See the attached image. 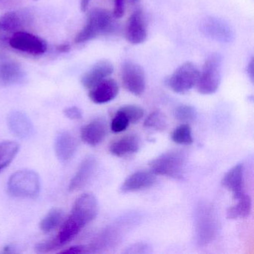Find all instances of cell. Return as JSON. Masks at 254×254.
I'll return each instance as SVG.
<instances>
[{
	"instance_id": "1f68e13d",
	"label": "cell",
	"mask_w": 254,
	"mask_h": 254,
	"mask_svg": "<svg viewBox=\"0 0 254 254\" xmlns=\"http://www.w3.org/2000/svg\"><path fill=\"white\" fill-rule=\"evenodd\" d=\"M89 252H90V250L87 245H75V246L70 247L67 249L61 251L62 254H85V253Z\"/></svg>"
},
{
	"instance_id": "f1b7e54d",
	"label": "cell",
	"mask_w": 254,
	"mask_h": 254,
	"mask_svg": "<svg viewBox=\"0 0 254 254\" xmlns=\"http://www.w3.org/2000/svg\"><path fill=\"white\" fill-rule=\"evenodd\" d=\"M128 120L130 124L138 123L144 117V110L136 105H126L119 109Z\"/></svg>"
},
{
	"instance_id": "d6a6232c",
	"label": "cell",
	"mask_w": 254,
	"mask_h": 254,
	"mask_svg": "<svg viewBox=\"0 0 254 254\" xmlns=\"http://www.w3.org/2000/svg\"><path fill=\"white\" fill-rule=\"evenodd\" d=\"M125 0H114V16L121 18L125 14Z\"/></svg>"
},
{
	"instance_id": "83f0119b",
	"label": "cell",
	"mask_w": 254,
	"mask_h": 254,
	"mask_svg": "<svg viewBox=\"0 0 254 254\" xmlns=\"http://www.w3.org/2000/svg\"><path fill=\"white\" fill-rule=\"evenodd\" d=\"M197 115V111L191 105H181L177 107L174 111V117L177 120L187 124L194 121Z\"/></svg>"
},
{
	"instance_id": "30bf717a",
	"label": "cell",
	"mask_w": 254,
	"mask_h": 254,
	"mask_svg": "<svg viewBox=\"0 0 254 254\" xmlns=\"http://www.w3.org/2000/svg\"><path fill=\"white\" fill-rule=\"evenodd\" d=\"M28 21V16L19 11L6 13L0 17V44H8L14 34L23 31Z\"/></svg>"
},
{
	"instance_id": "5bb4252c",
	"label": "cell",
	"mask_w": 254,
	"mask_h": 254,
	"mask_svg": "<svg viewBox=\"0 0 254 254\" xmlns=\"http://www.w3.org/2000/svg\"><path fill=\"white\" fill-rule=\"evenodd\" d=\"M223 187L231 191L235 200L242 197L245 194V168L242 163L236 165L224 175L221 181Z\"/></svg>"
},
{
	"instance_id": "ac0fdd59",
	"label": "cell",
	"mask_w": 254,
	"mask_h": 254,
	"mask_svg": "<svg viewBox=\"0 0 254 254\" xmlns=\"http://www.w3.org/2000/svg\"><path fill=\"white\" fill-rule=\"evenodd\" d=\"M107 133L106 122L102 119H96L82 127L81 137L87 145L96 146L103 142Z\"/></svg>"
},
{
	"instance_id": "4dcf8cb0",
	"label": "cell",
	"mask_w": 254,
	"mask_h": 254,
	"mask_svg": "<svg viewBox=\"0 0 254 254\" xmlns=\"http://www.w3.org/2000/svg\"><path fill=\"white\" fill-rule=\"evenodd\" d=\"M64 112V115L69 120H81L83 117L82 111L78 107H69L65 109Z\"/></svg>"
},
{
	"instance_id": "f546056e",
	"label": "cell",
	"mask_w": 254,
	"mask_h": 254,
	"mask_svg": "<svg viewBox=\"0 0 254 254\" xmlns=\"http://www.w3.org/2000/svg\"><path fill=\"white\" fill-rule=\"evenodd\" d=\"M129 126L130 123L127 117L118 110L111 122V130L115 133H121L125 131Z\"/></svg>"
},
{
	"instance_id": "603a6c76",
	"label": "cell",
	"mask_w": 254,
	"mask_h": 254,
	"mask_svg": "<svg viewBox=\"0 0 254 254\" xmlns=\"http://www.w3.org/2000/svg\"><path fill=\"white\" fill-rule=\"evenodd\" d=\"M237 203L227 209V217L229 219H242L249 216L252 209V200L245 194L238 199Z\"/></svg>"
},
{
	"instance_id": "7402d4cb",
	"label": "cell",
	"mask_w": 254,
	"mask_h": 254,
	"mask_svg": "<svg viewBox=\"0 0 254 254\" xmlns=\"http://www.w3.org/2000/svg\"><path fill=\"white\" fill-rule=\"evenodd\" d=\"M140 143L137 136L126 135L113 142L109 147L110 152L116 157H122L134 154L139 151Z\"/></svg>"
},
{
	"instance_id": "2e32d148",
	"label": "cell",
	"mask_w": 254,
	"mask_h": 254,
	"mask_svg": "<svg viewBox=\"0 0 254 254\" xmlns=\"http://www.w3.org/2000/svg\"><path fill=\"white\" fill-rule=\"evenodd\" d=\"M119 90L118 84L115 80L106 78L90 89L89 97L96 104L108 103L118 96Z\"/></svg>"
},
{
	"instance_id": "8d00e7d4",
	"label": "cell",
	"mask_w": 254,
	"mask_h": 254,
	"mask_svg": "<svg viewBox=\"0 0 254 254\" xmlns=\"http://www.w3.org/2000/svg\"><path fill=\"white\" fill-rule=\"evenodd\" d=\"M139 1H140V0H130V2H131L132 4L137 3Z\"/></svg>"
},
{
	"instance_id": "d4e9b609",
	"label": "cell",
	"mask_w": 254,
	"mask_h": 254,
	"mask_svg": "<svg viewBox=\"0 0 254 254\" xmlns=\"http://www.w3.org/2000/svg\"><path fill=\"white\" fill-rule=\"evenodd\" d=\"M20 150V145L14 141L0 142V172L9 166Z\"/></svg>"
},
{
	"instance_id": "6da1fadb",
	"label": "cell",
	"mask_w": 254,
	"mask_h": 254,
	"mask_svg": "<svg viewBox=\"0 0 254 254\" xmlns=\"http://www.w3.org/2000/svg\"><path fill=\"white\" fill-rule=\"evenodd\" d=\"M114 29L115 23L109 11L103 8H95L88 14L87 23L75 37V42H87L101 35L111 33Z\"/></svg>"
},
{
	"instance_id": "8fae6325",
	"label": "cell",
	"mask_w": 254,
	"mask_h": 254,
	"mask_svg": "<svg viewBox=\"0 0 254 254\" xmlns=\"http://www.w3.org/2000/svg\"><path fill=\"white\" fill-rule=\"evenodd\" d=\"M99 213V203L96 196L85 193L78 197L74 203L71 214L75 215L85 225L93 221Z\"/></svg>"
},
{
	"instance_id": "3957f363",
	"label": "cell",
	"mask_w": 254,
	"mask_h": 254,
	"mask_svg": "<svg viewBox=\"0 0 254 254\" xmlns=\"http://www.w3.org/2000/svg\"><path fill=\"white\" fill-rule=\"evenodd\" d=\"M8 190L14 197L35 198L41 191V178L30 169L17 171L8 180Z\"/></svg>"
},
{
	"instance_id": "ba28073f",
	"label": "cell",
	"mask_w": 254,
	"mask_h": 254,
	"mask_svg": "<svg viewBox=\"0 0 254 254\" xmlns=\"http://www.w3.org/2000/svg\"><path fill=\"white\" fill-rule=\"evenodd\" d=\"M8 45L14 50L32 56L44 54L48 48L43 38L24 30L14 34L8 41Z\"/></svg>"
},
{
	"instance_id": "cb8c5ba5",
	"label": "cell",
	"mask_w": 254,
	"mask_h": 254,
	"mask_svg": "<svg viewBox=\"0 0 254 254\" xmlns=\"http://www.w3.org/2000/svg\"><path fill=\"white\" fill-rule=\"evenodd\" d=\"M64 221V213L63 210L60 208H53L41 220L40 227L44 233H51L60 227Z\"/></svg>"
},
{
	"instance_id": "277c9868",
	"label": "cell",
	"mask_w": 254,
	"mask_h": 254,
	"mask_svg": "<svg viewBox=\"0 0 254 254\" xmlns=\"http://www.w3.org/2000/svg\"><path fill=\"white\" fill-rule=\"evenodd\" d=\"M222 57L218 53L211 54L205 61L200 72L197 89L202 95H211L219 88L221 81Z\"/></svg>"
},
{
	"instance_id": "d6986e66",
	"label": "cell",
	"mask_w": 254,
	"mask_h": 254,
	"mask_svg": "<svg viewBox=\"0 0 254 254\" xmlns=\"http://www.w3.org/2000/svg\"><path fill=\"white\" fill-rule=\"evenodd\" d=\"M78 148L76 138L68 131H63L58 134L55 141V151L56 156L62 162L70 160Z\"/></svg>"
},
{
	"instance_id": "7c38bea8",
	"label": "cell",
	"mask_w": 254,
	"mask_h": 254,
	"mask_svg": "<svg viewBox=\"0 0 254 254\" xmlns=\"http://www.w3.org/2000/svg\"><path fill=\"white\" fill-rule=\"evenodd\" d=\"M148 37L146 22L142 10L135 11L127 20L126 29V38L133 45L143 44Z\"/></svg>"
},
{
	"instance_id": "4316f807",
	"label": "cell",
	"mask_w": 254,
	"mask_h": 254,
	"mask_svg": "<svg viewBox=\"0 0 254 254\" xmlns=\"http://www.w3.org/2000/svg\"><path fill=\"white\" fill-rule=\"evenodd\" d=\"M172 139L178 145H191L193 142V137L190 125L182 123L178 126L172 132Z\"/></svg>"
},
{
	"instance_id": "484cf974",
	"label": "cell",
	"mask_w": 254,
	"mask_h": 254,
	"mask_svg": "<svg viewBox=\"0 0 254 254\" xmlns=\"http://www.w3.org/2000/svg\"><path fill=\"white\" fill-rule=\"evenodd\" d=\"M167 126V119L160 111H153L146 117L144 122V127L158 132L166 130Z\"/></svg>"
},
{
	"instance_id": "52a82bcc",
	"label": "cell",
	"mask_w": 254,
	"mask_h": 254,
	"mask_svg": "<svg viewBox=\"0 0 254 254\" xmlns=\"http://www.w3.org/2000/svg\"><path fill=\"white\" fill-rule=\"evenodd\" d=\"M121 78L123 86L134 96L143 94L146 87L145 71L134 62H126L122 66Z\"/></svg>"
},
{
	"instance_id": "9c48e42d",
	"label": "cell",
	"mask_w": 254,
	"mask_h": 254,
	"mask_svg": "<svg viewBox=\"0 0 254 254\" xmlns=\"http://www.w3.org/2000/svg\"><path fill=\"white\" fill-rule=\"evenodd\" d=\"M200 32L210 39L222 44L233 42L235 33L231 26L223 19L208 17L202 20Z\"/></svg>"
},
{
	"instance_id": "ffe728a7",
	"label": "cell",
	"mask_w": 254,
	"mask_h": 254,
	"mask_svg": "<svg viewBox=\"0 0 254 254\" xmlns=\"http://www.w3.org/2000/svg\"><path fill=\"white\" fill-rule=\"evenodd\" d=\"M8 126L15 136L22 139L29 137L33 133V125L29 117L21 111H13L8 117Z\"/></svg>"
},
{
	"instance_id": "4fadbf2b",
	"label": "cell",
	"mask_w": 254,
	"mask_h": 254,
	"mask_svg": "<svg viewBox=\"0 0 254 254\" xmlns=\"http://www.w3.org/2000/svg\"><path fill=\"white\" fill-rule=\"evenodd\" d=\"M156 181V175L151 171H138L125 180L120 190L123 193L142 191L153 187Z\"/></svg>"
},
{
	"instance_id": "7a4b0ae2",
	"label": "cell",
	"mask_w": 254,
	"mask_h": 254,
	"mask_svg": "<svg viewBox=\"0 0 254 254\" xmlns=\"http://www.w3.org/2000/svg\"><path fill=\"white\" fill-rule=\"evenodd\" d=\"M218 218L213 207L206 202L197 205L194 215L196 240L200 246L210 243L218 232Z\"/></svg>"
},
{
	"instance_id": "836d02e7",
	"label": "cell",
	"mask_w": 254,
	"mask_h": 254,
	"mask_svg": "<svg viewBox=\"0 0 254 254\" xmlns=\"http://www.w3.org/2000/svg\"><path fill=\"white\" fill-rule=\"evenodd\" d=\"M254 59H251V62L248 64L247 72H248V76L252 82H254Z\"/></svg>"
},
{
	"instance_id": "44dd1931",
	"label": "cell",
	"mask_w": 254,
	"mask_h": 254,
	"mask_svg": "<svg viewBox=\"0 0 254 254\" xmlns=\"http://www.w3.org/2000/svg\"><path fill=\"white\" fill-rule=\"evenodd\" d=\"M24 72L21 66L14 61L0 62V85L11 86L21 82Z\"/></svg>"
},
{
	"instance_id": "8992f818",
	"label": "cell",
	"mask_w": 254,
	"mask_h": 254,
	"mask_svg": "<svg viewBox=\"0 0 254 254\" xmlns=\"http://www.w3.org/2000/svg\"><path fill=\"white\" fill-rule=\"evenodd\" d=\"M200 71L191 62H186L173 72L168 81L172 91L180 94L187 93L197 85Z\"/></svg>"
},
{
	"instance_id": "e0dca14e",
	"label": "cell",
	"mask_w": 254,
	"mask_h": 254,
	"mask_svg": "<svg viewBox=\"0 0 254 254\" xmlns=\"http://www.w3.org/2000/svg\"><path fill=\"white\" fill-rule=\"evenodd\" d=\"M96 167H97V160L95 157H86L80 165L78 171L69 183V191H78L85 187L94 175Z\"/></svg>"
},
{
	"instance_id": "9a60e30c",
	"label": "cell",
	"mask_w": 254,
	"mask_h": 254,
	"mask_svg": "<svg viewBox=\"0 0 254 254\" xmlns=\"http://www.w3.org/2000/svg\"><path fill=\"white\" fill-rule=\"evenodd\" d=\"M114 65L108 61H100L95 64L81 78V84L86 89L93 88L101 81L108 78L114 72Z\"/></svg>"
},
{
	"instance_id": "e575fe53",
	"label": "cell",
	"mask_w": 254,
	"mask_h": 254,
	"mask_svg": "<svg viewBox=\"0 0 254 254\" xmlns=\"http://www.w3.org/2000/svg\"><path fill=\"white\" fill-rule=\"evenodd\" d=\"M56 50L60 53H68L70 50V46L67 44H60V45L57 46Z\"/></svg>"
},
{
	"instance_id": "5b68a950",
	"label": "cell",
	"mask_w": 254,
	"mask_h": 254,
	"mask_svg": "<svg viewBox=\"0 0 254 254\" xmlns=\"http://www.w3.org/2000/svg\"><path fill=\"white\" fill-rule=\"evenodd\" d=\"M186 157L180 151H170L163 153L151 160L149 167L156 175L181 179L184 175Z\"/></svg>"
},
{
	"instance_id": "d590c367",
	"label": "cell",
	"mask_w": 254,
	"mask_h": 254,
	"mask_svg": "<svg viewBox=\"0 0 254 254\" xmlns=\"http://www.w3.org/2000/svg\"><path fill=\"white\" fill-rule=\"evenodd\" d=\"M90 0H81V10L83 12H85L88 8L90 5Z\"/></svg>"
}]
</instances>
